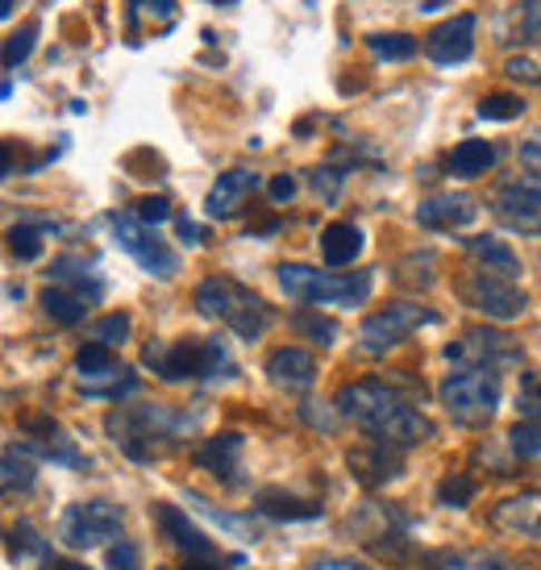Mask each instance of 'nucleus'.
Returning a JSON list of instances; mask_svg holds the SVG:
<instances>
[{
    "instance_id": "e433bc0d",
    "label": "nucleus",
    "mask_w": 541,
    "mask_h": 570,
    "mask_svg": "<svg viewBox=\"0 0 541 570\" xmlns=\"http://www.w3.org/2000/svg\"><path fill=\"white\" fill-rule=\"evenodd\" d=\"M292 330L308 333V342H317V346H334V337H337V325L329 317H321V313H296V317H292Z\"/></svg>"
},
{
    "instance_id": "f8f14e48",
    "label": "nucleus",
    "mask_w": 541,
    "mask_h": 570,
    "mask_svg": "<svg viewBox=\"0 0 541 570\" xmlns=\"http://www.w3.org/2000/svg\"><path fill=\"white\" fill-rule=\"evenodd\" d=\"M76 380L88 396H105V400H121L138 387V375L121 366V358L112 354V346L105 342H88L76 354Z\"/></svg>"
},
{
    "instance_id": "6e6552de",
    "label": "nucleus",
    "mask_w": 541,
    "mask_h": 570,
    "mask_svg": "<svg viewBox=\"0 0 541 570\" xmlns=\"http://www.w3.org/2000/svg\"><path fill=\"white\" fill-rule=\"evenodd\" d=\"M109 225H112V242H117L146 275L171 279L179 271V254L155 234V225H142L134 213H109Z\"/></svg>"
},
{
    "instance_id": "f257e3e1",
    "label": "nucleus",
    "mask_w": 541,
    "mask_h": 570,
    "mask_svg": "<svg viewBox=\"0 0 541 570\" xmlns=\"http://www.w3.org/2000/svg\"><path fill=\"white\" fill-rule=\"evenodd\" d=\"M334 412L346 416V421H354L358 429H366L375 442L400 445V450L421 445L433 438L430 416L421 409H413L392 383H383V380H358V383L337 387Z\"/></svg>"
},
{
    "instance_id": "5701e85b",
    "label": "nucleus",
    "mask_w": 541,
    "mask_h": 570,
    "mask_svg": "<svg viewBox=\"0 0 541 570\" xmlns=\"http://www.w3.org/2000/svg\"><path fill=\"white\" fill-rule=\"evenodd\" d=\"M466 246V254H471V263L483 271H492V275H504V279H521V258L512 254L509 242H500V238H466L462 242Z\"/></svg>"
},
{
    "instance_id": "423d86ee",
    "label": "nucleus",
    "mask_w": 541,
    "mask_h": 570,
    "mask_svg": "<svg viewBox=\"0 0 541 570\" xmlns=\"http://www.w3.org/2000/svg\"><path fill=\"white\" fill-rule=\"evenodd\" d=\"M437 396L446 404V412L459 421V425H488L500 409V375L495 371H483V366H454L442 387H437Z\"/></svg>"
},
{
    "instance_id": "7c9ffc66",
    "label": "nucleus",
    "mask_w": 541,
    "mask_h": 570,
    "mask_svg": "<svg viewBox=\"0 0 541 570\" xmlns=\"http://www.w3.org/2000/svg\"><path fill=\"white\" fill-rule=\"evenodd\" d=\"M366 47H371L375 59L404 63V59H413L416 55V38H409V33H371V38H366Z\"/></svg>"
},
{
    "instance_id": "4c0bfd02",
    "label": "nucleus",
    "mask_w": 541,
    "mask_h": 570,
    "mask_svg": "<svg viewBox=\"0 0 541 570\" xmlns=\"http://www.w3.org/2000/svg\"><path fill=\"white\" fill-rule=\"evenodd\" d=\"M129 313H109V317H100L92 325V342H105V346H121L129 337Z\"/></svg>"
},
{
    "instance_id": "f704fd0d",
    "label": "nucleus",
    "mask_w": 541,
    "mask_h": 570,
    "mask_svg": "<svg viewBox=\"0 0 541 570\" xmlns=\"http://www.w3.org/2000/svg\"><path fill=\"white\" fill-rule=\"evenodd\" d=\"M479 491V479L475 475H462V471H454V475H446L442 483H437V500L446 508H466L471 500H475Z\"/></svg>"
},
{
    "instance_id": "bb28decb",
    "label": "nucleus",
    "mask_w": 541,
    "mask_h": 570,
    "mask_svg": "<svg viewBox=\"0 0 541 570\" xmlns=\"http://www.w3.org/2000/svg\"><path fill=\"white\" fill-rule=\"evenodd\" d=\"M425 570H509V562L492 550H442L425 562Z\"/></svg>"
},
{
    "instance_id": "4be33fe9",
    "label": "nucleus",
    "mask_w": 541,
    "mask_h": 570,
    "mask_svg": "<svg viewBox=\"0 0 541 570\" xmlns=\"http://www.w3.org/2000/svg\"><path fill=\"white\" fill-rule=\"evenodd\" d=\"M26 433H33V445H38V454L50 462H59V466H83V454L76 450L71 438H63V429L47 421V416H30L26 421Z\"/></svg>"
},
{
    "instance_id": "58836bf2",
    "label": "nucleus",
    "mask_w": 541,
    "mask_h": 570,
    "mask_svg": "<svg viewBox=\"0 0 541 570\" xmlns=\"http://www.w3.org/2000/svg\"><path fill=\"white\" fill-rule=\"evenodd\" d=\"M33 38H38V26L30 21V26H21V30H17L13 38H9V42H4V67H9V71H17V67L30 59Z\"/></svg>"
},
{
    "instance_id": "473e14b6",
    "label": "nucleus",
    "mask_w": 541,
    "mask_h": 570,
    "mask_svg": "<svg viewBox=\"0 0 541 570\" xmlns=\"http://www.w3.org/2000/svg\"><path fill=\"white\" fill-rule=\"evenodd\" d=\"M47 234H50V225H13V229H9V250H13L21 263H33V258L42 254V246H47Z\"/></svg>"
},
{
    "instance_id": "7ed1b4c3",
    "label": "nucleus",
    "mask_w": 541,
    "mask_h": 570,
    "mask_svg": "<svg viewBox=\"0 0 541 570\" xmlns=\"http://www.w3.org/2000/svg\"><path fill=\"white\" fill-rule=\"evenodd\" d=\"M142 363L167 383L188 380H234L238 366L222 346V337H179V342H150L142 350Z\"/></svg>"
},
{
    "instance_id": "a19ab883",
    "label": "nucleus",
    "mask_w": 541,
    "mask_h": 570,
    "mask_svg": "<svg viewBox=\"0 0 541 570\" xmlns=\"http://www.w3.org/2000/svg\"><path fill=\"white\" fill-rule=\"evenodd\" d=\"M517 400H521V412H525L529 421H541V371H525L521 375Z\"/></svg>"
},
{
    "instance_id": "8fccbe9b",
    "label": "nucleus",
    "mask_w": 541,
    "mask_h": 570,
    "mask_svg": "<svg viewBox=\"0 0 541 570\" xmlns=\"http://www.w3.org/2000/svg\"><path fill=\"white\" fill-rule=\"evenodd\" d=\"M521 163H525L529 175H541V138H529V142L521 146Z\"/></svg>"
},
{
    "instance_id": "1a4fd4ad",
    "label": "nucleus",
    "mask_w": 541,
    "mask_h": 570,
    "mask_svg": "<svg viewBox=\"0 0 541 570\" xmlns=\"http://www.w3.org/2000/svg\"><path fill=\"white\" fill-rule=\"evenodd\" d=\"M459 296L471 304V308H479V313H488V317H495V321H517V317H525V308H529V296L517 287V279L492 275V271H483V267L462 271Z\"/></svg>"
},
{
    "instance_id": "2f4dec72",
    "label": "nucleus",
    "mask_w": 541,
    "mask_h": 570,
    "mask_svg": "<svg viewBox=\"0 0 541 570\" xmlns=\"http://www.w3.org/2000/svg\"><path fill=\"white\" fill-rule=\"evenodd\" d=\"M4 491L13 495V491H26L33 488V459L30 454H21L17 445H4V475H0Z\"/></svg>"
},
{
    "instance_id": "b1692460",
    "label": "nucleus",
    "mask_w": 541,
    "mask_h": 570,
    "mask_svg": "<svg viewBox=\"0 0 541 570\" xmlns=\"http://www.w3.org/2000/svg\"><path fill=\"white\" fill-rule=\"evenodd\" d=\"M363 254V229L354 222H329L321 229V258L329 267H346Z\"/></svg>"
},
{
    "instance_id": "49530a36",
    "label": "nucleus",
    "mask_w": 541,
    "mask_h": 570,
    "mask_svg": "<svg viewBox=\"0 0 541 570\" xmlns=\"http://www.w3.org/2000/svg\"><path fill=\"white\" fill-rule=\"evenodd\" d=\"M267 191H270V200H275V205H292V196L301 191V184H296L292 175H275V179L267 184Z\"/></svg>"
},
{
    "instance_id": "37998d69",
    "label": "nucleus",
    "mask_w": 541,
    "mask_h": 570,
    "mask_svg": "<svg viewBox=\"0 0 541 570\" xmlns=\"http://www.w3.org/2000/svg\"><path fill=\"white\" fill-rule=\"evenodd\" d=\"M521 42H541V0H525V9L517 17Z\"/></svg>"
},
{
    "instance_id": "cd10ccee",
    "label": "nucleus",
    "mask_w": 541,
    "mask_h": 570,
    "mask_svg": "<svg viewBox=\"0 0 541 570\" xmlns=\"http://www.w3.org/2000/svg\"><path fill=\"white\" fill-rule=\"evenodd\" d=\"M50 275H55V279H59L63 287H71V292L88 296L92 304L105 296V284H100L92 271H88V263H83V258H59V263L50 267Z\"/></svg>"
},
{
    "instance_id": "39448f33",
    "label": "nucleus",
    "mask_w": 541,
    "mask_h": 570,
    "mask_svg": "<svg viewBox=\"0 0 541 570\" xmlns=\"http://www.w3.org/2000/svg\"><path fill=\"white\" fill-rule=\"evenodd\" d=\"M279 287L301 304L354 308V304H366L371 287H375V275H371V271L337 275V271H317V267H304V263H284V267H279Z\"/></svg>"
},
{
    "instance_id": "3c124183",
    "label": "nucleus",
    "mask_w": 541,
    "mask_h": 570,
    "mask_svg": "<svg viewBox=\"0 0 541 570\" xmlns=\"http://www.w3.org/2000/svg\"><path fill=\"white\" fill-rule=\"evenodd\" d=\"M179 225V238H184V246H200V225L191 222V217H176Z\"/></svg>"
},
{
    "instance_id": "20e7f679",
    "label": "nucleus",
    "mask_w": 541,
    "mask_h": 570,
    "mask_svg": "<svg viewBox=\"0 0 541 570\" xmlns=\"http://www.w3.org/2000/svg\"><path fill=\"white\" fill-rule=\"evenodd\" d=\"M191 304H196V313L208 321H222L225 330H234L242 342H255L267 333L270 317V304L263 296H255L246 284L238 279H229V275H208L196 284L191 292Z\"/></svg>"
},
{
    "instance_id": "6ab92c4d",
    "label": "nucleus",
    "mask_w": 541,
    "mask_h": 570,
    "mask_svg": "<svg viewBox=\"0 0 541 570\" xmlns=\"http://www.w3.org/2000/svg\"><path fill=\"white\" fill-rule=\"evenodd\" d=\"M267 380L284 392H304L317 380V358L301 346H279L267 354Z\"/></svg>"
},
{
    "instance_id": "6e6d98bb",
    "label": "nucleus",
    "mask_w": 541,
    "mask_h": 570,
    "mask_svg": "<svg viewBox=\"0 0 541 570\" xmlns=\"http://www.w3.org/2000/svg\"><path fill=\"white\" fill-rule=\"evenodd\" d=\"M213 4H222V9H234V4H238V0H213Z\"/></svg>"
},
{
    "instance_id": "864d4df0",
    "label": "nucleus",
    "mask_w": 541,
    "mask_h": 570,
    "mask_svg": "<svg viewBox=\"0 0 541 570\" xmlns=\"http://www.w3.org/2000/svg\"><path fill=\"white\" fill-rule=\"evenodd\" d=\"M50 570H92V567H83V562H71V558H55V562H50Z\"/></svg>"
},
{
    "instance_id": "f3484780",
    "label": "nucleus",
    "mask_w": 541,
    "mask_h": 570,
    "mask_svg": "<svg viewBox=\"0 0 541 570\" xmlns=\"http://www.w3.org/2000/svg\"><path fill=\"white\" fill-rule=\"evenodd\" d=\"M492 529L495 533H509V538L541 541V491H521L509 495L492 508Z\"/></svg>"
},
{
    "instance_id": "9d476101",
    "label": "nucleus",
    "mask_w": 541,
    "mask_h": 570,
    "mask_svg": "<svg viewBox=\"0 0 541 570\" xmlns=\"http://www.w3.org/2000/svg\"><path fill=\"white\" fill-rule=\"evenodd\" d=\"M126 529V512L112 500H83V504H71L59 521V538L71 546V550H92V546H105V541L121 538Z\"/></svg>"
},
{
    "instance_id": "c756f323",
    "label": "nucleus",
    "mask_w": 541,
    "mask_h": 570,
    "mask_svg": "<svg viewBox=\"0 0 541 570\" xmlns=\"http://www.w3.org/2000/svg\"><path fill=\"white\" fill-rule=\"evenodd\" d=\"M188 504L196 508V512H205L208 521L213 524H222V529H229L234 538H242V541H258V524L255 521H246V517H234V512H225V508H217V504H208L200 491H188Z\"/></svg>"
},
{
    "instance_id": "5fc2aeb1",
    "label": "nucleus",
    "mask_w": 541,
    "mask_h": 570,
    "mask_svg": "<svg viewBox=\"0 0 541 570\" xmlns=\"http://www.w3.org/2000/svg\"><path fill=\"white\" fill-rule=\"evenodd\" d=\"M13 4H17V0H4V4H0V13H4V17H13Z\"/></svg>"
},
{
    "instance_id": "c03bdc74",
    "label": "nucleus",
    "mask_w": 541,
    "mask_h": 570,
    "mask_svg": "<svg viewBox=\"0 0 541 570\" xmlns=\"http://www.w3.org/2000/svg\"><path fill=\"white\" fill-rule=\"evenodd\" d=\"M134 217L142 225H163L167 217H171V205L163 200V196H142L138 205H134Z\"/></svg>"
},
{
    "instance_id": "a18cd8bd",
    "label": "nucleus",
    "mask_w": 541,
    "mask_h": 570,
    "mask_svg": "<svg viewBox=\"0 0 541 570\" xmlns=\"http://www.w3.org/2000/svg\"><path fill=\"white\" fill-rule=\"evenodd\" d=\"M109 567L112 570H142L138 546H134V541H117V546H109Z\"/></svg>"
},
{
    "instance_id": "09e8293b",
    "label": "nucleus",
    "mask_w": 541,
    "mask_h": 570,
    "mask_svg": "<svg viewBox=\"0 0 541 570\" xmlns=\"http://www.w3.org/2000/svg\"><path fill=\"white\" fill-rule=\"evenodd\" d=\"M308 570H371L363 562H354V558H337V554H325V558H313V567Z\"/></svg>"
},
{
    "instance_id": "f03ea898",
    "label": "nucleus",
    "mask_w": 541,
    "mask_h": 570,
    "mask_svg": "<svg viewBox=\"0 0 541 570\" xmlns=\"http://www.w3.org/2000/svg\"><path fill=\"white\" fill-rule=\"evenodd\" d=\"M105 425L134 462H155L176 450L179 433L196 425V412H176L163 404H117Z\"/></svg>"
},
{
    "instance_id": "de8ad7c7",
    "label": "nucleus",
    "mask_w": 541,
    "mask_h": 570,
    "mask_svg": "<svg viewBox=\"0 0 541 570\" xmlns=\"http://www.w3.org/2000/svg\"><path fill=\"white\" fill-rule=\"evenodd\" d=\"M504 71H509L512 80H529V83L541 80V67L533 63V59H509V63H504Z\"/></svg>"
},
{
    "instance_id": "a878e982",
    "label": "nucleus",
    "mask_w": 541,
    "mask_h": 570,
    "mask_svg": "<svg viewBox=\"0 0 541 570\" xmlns=\"http://www.w3.org/2000/svg\"><path fill=\"white\" fill-rule=\"evenodd\" d=\"M88 296H80V292H71V287L55 284L42 292V313H47L55 325H80L83 317H88Z\"/></svg>"
},
{
    "instance_id": "aec40b11",
    "label": "nucleus",
    "mask_w": 541,
    "mask_h": 570,
    "mask_svg": "<svg viewBox=\"0 0 541 570\" xmlns=\"http://www.w3.org/2000/svg\"><path fill=\"white\" fill-rule=\"evenodd\" d=\"M155 524L163 529V538L171 541L176 550H184L188 558H213V541L205 538L200 524L188 521V512L176 504H155Z\"/></svg>"
},
{
    "instance_id": "0eeeda50",
    "label": "nucleus",
    "mask_w": 541,
    "mask_h": 570,
    "mask_svg": "<svg viewBox=\"0 0 541 570\" xmlns=\"http://www.w3.org/2000/svg\"><path fill=\"white\" fill-rule=\"evenodd\" d=\"M421 325H437V313L413 301L387 304V308L371 313V317L358 325V350H363V354H387V350H396L400 342H409Z\"/></svg>"
},
{
    "instance_id": "a211bd4d",
    "label": "nucleus",
    "mask_w": 541,
    "mask_h": 570,
    "mask_svg": "<svg viewBox=\"0 0 541 570\" xmlns=\"http://www.w3.org/2000/svg\"><path fill=\"white\" fill-rule=\"evenodd\" d=\"M263 188V179H258V171H250V167H234V171H222V179L208 188V200H205V213L208 217H238L242 205L255 196V191Z\"/></svg>"
},
{
    "instance_id": "9b49d317",
    "label": "nucleus",
    "mask_w": 541,
    "mask_h": 570,
    "mask_svg": "<svg viewBox=\"0 0 541 570\" xmlns=\"http://www.w3.org/2000/svg\"><path fill=\"white\" fill-rule=\"evenodd\" d=\"M446 358L454 366H483V371H517L525 363V350L512 333L500 330H466L459 342L446 346Z\"/></svg>"
},
{
    "instance_id": "72a5a7b5",
    "label": "nucleus",
    "mask_w": 541,
    "mask_h": 570,
    "mask_svg": "<svg viewBox=\"0 0 541 570\" xmlns=\"http://www.w3.org/2000/svg\"><path fill=\"white\" fill-rule=\"evenodd\" d=\"M525 112V100L517 92H488L479 100V117L483 121H512V117H521Z\"/></svg>"
},
{
    "instance_id": "603ef678",
    "label": "nucleus",
    "mask_w": 541,
    "mask_h": 570,
    "mask_svg": "<svg viewBox=\"0 0 541 570\" xmlns=\"http://www.w3.org/2000/svg\"><path fill=\"white\" fill-rule=\"evenodd\" d=\"M184 570H222V567H217V562H208V558H188Z\"/></svg>"
},
{
    "instance_id": "393cba45",
    "label": "nucleus",
    "mask_w": 541,
    "mask_h": 570,
    "mask_svg": "<svg viewBox=\"0 0 541 570\" xmlns=\"http://www.w3.org/2000/svg\"><path fill=\"white\" fill-rule=\"evenodd\" d=\"M495 159H500V146L483 142V138H466L446 155V171L459 175V179H475V175L492 171Z\"/></svg>"
},
{
    "instance_id": "dca6fc26",
    "label": "nucleus",
    "mask_w": 541,
    "mask_h": 570,
    "mask_svg": "<svg viewBox=\"0 0 541 570\" xmlns=\"http://www.w3.org/2000/svg\"><path fill=\"white\" fill-rule=\"evenodd\" d=\"M479 217V200L466 191H442V196H425L416 205V225H425L433 234H454Z\"/></svg>"
},
{
    "instance_id": "79ce46f5",
    "label": "nucleus",
    "mask_w": 541,
    "mask_h": 570,
    "mask_svg": "<svg viewBox=\"0 0 541 570\" xmlns=\"http://www.w3.org/2000/svg\"><path fill=\"white\" fill-rule=\"evenodd\" d=\"M42 550H47V546H42V538H38V533H33L30 524H17L13 533H9V558H30V554H42Z\"/></svg>"
},
{
    "instance_id": "c9c22d12",
    "label": "nucleus",
    "mask_w": 541,
    "mask_h": 570,
    "mask_svg": "<svg viewBox=\"0 0 541 570\" xmlns=\"http://www.w3.org/2000/svg\"><path fill=\"white\" fill-rule=\"evenodd\" d=\"M509 450L517 459H538L541 454V421H521L509 429Z\"/></svg>"
},
{
    "instance_id": "ddd939ff",
    "label": "nucleus",
    "mask_w": 541,
    "mask_h": 570,
    "mask_svg": "<svg viewBox=\"0 0 541 570\" xmlns=\"http://www.w3.org/2000/svg\"><path fill=\"white\" fill-rule=\"evenodd\" d=\"M495 222L512 229V234H525V238H541V184L538 175H512L504 179L492 196Z\"/></svg>"
},
{
    "instance_id": "412c9836",
    "label": "nucleus",
    "mask_w": 541,
    "mask_h": 570,
    "mask_svg": "<svg viewBox=\"0 0 541 570\" xmlns=\"http://www.w3.org/2000/svg\"><path fill=\"white\" fill-rule=\"evenodd\" d=\"M191 459L200 471L208 475L225 479V483H242L238 471H242V433H217V438H208L191 450Z\"/></svg>"
},
{
    "instance_id": "c85d7f7f",
    "label": "nucleus",
    "mask_w": 541,
    "mask_h": 570,
    "mask_svg": "<svg viewBox=\"0 0 541 570\" xmlns=\"http://www.w3.org/2000/svg\"><path fill=\"white\" fill-rule=\"evenodd\" d=\"M258 512L275 517V521H308V517H321V504H308V500H296V495H284V491H263Z\"/></svg>"
},
{
    "instance_id": "2eb2a0df",
    "label": "nucleus",
    "mask_w": 541,
    "mask_h": 570,
    "mask_svg": "<svg viewBox=\"0 0 541 570\" xmlns=\"http://www.w3.org/2000/svg\"><path fill=\"white\" fill-rule=\"evenodd\" d=\"M475 13H459L446 17L442 26H433L430 38H425V55H430L437 67H454L466 63L471 50H475Z\"/></svg>"
},
{
    "instance_id": "ea45409f",
    "label": "nucleus",
    "mask_w": 541,
    "mask_h": 570,
    "mask_svg": "<svg viewBox=\"0 0 541 570\" xmlns=\"http://www.w3.org/2000/svg\"><path fill=\"white\" fill-rule=\"evenodd\" d=\"M342 179H346V171H342V167H313V171H308V184H313V191H317L321 200H329V205L342 196Z\"/></svg>"
},
{
    "instance_id": "4468645a",
    "label": "nucleus",
    "mask_w": 541,
    "mask_h": 570,
    "mask_svg": "<svg viewBox=\"0 0 541 570\" xmlns=\"http://www.w3.org/2000/svg\"><path fill=\"white\" fill-rule=\"evenodd\" d=\"M346 466H351V479L358 488L380 491L383 483H392V479L404 471V454H400V445H387L371 438V442L346 450Z\"/></svg>"
}]
</instances>
